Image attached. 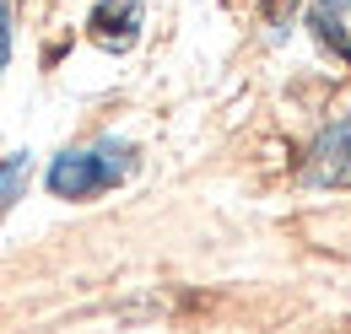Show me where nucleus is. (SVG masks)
Returning a JSON list of instances; mask_svg holds the SVG:
<instances>
[{
  "label": "nucleus",
  "mask_w": 351,
  "mask_h": 334,
  "mask_svg": "<svg viewBox=\"0 0 351 334\" xmlns=\"http://www.w3.org/2000/svg\"><path fill=\"white\" fill-rule=\"evenodd\" d=\"M130 167H135L130 146L103 140V146H92V151H65V157H54V167H49V189H54L60 200H92V194L114 189Z\"/></svg>",
  "instance_id": "obj_1"
},
{
  "label": "nucleus",
  "mask_w": 351,
  "mask_h": 334,
  "mask_svg": "<svg viewBox=\"0 0 351 334\" xmlns=\"http://www.w3.org/2000/svg\"><path fill=\"white\" fill-rule=\"evenodd\" d=\"M303 178L319 189H351V119L330 125L313 146H308Z\"/></svg>",
  "instance_id": "obj_2"
},
{
  "label": "nucleus",
  "mask_w": 351,
  "mask_h": 334,
  "mask_svg": "<svg viewBox=\"0 0 351 334\" xmlns=\"http://www.w3.org/2000/svg\"><path fill=\"white\" fill-rule=\"evenodd\" d=\"M92 43H103V49H114V54H125L141 33V0H97V11H92Z\"/></svg>",
  "instance_id": "obj_3"
},
{
  "label": "nucleus",
  "mask_w": 351,
  "mask_h": 334,
  "mask_svg": "<svg viewBox=\"0 0 351 334\" xmlns=\"http://www.w3.org/2000/svg\"><path fill=\"white\" fill-rule=\"evenodd\" d=\"M308 27L335 60H351V0H313Z\"/></svg>",
  "instance_id": "obj_4"
},
{
  "label": "nucleus",
  "mask_w": 351,
  "mask_h": 334,
  "mask_svg": "<svg viewBox=\"0 0 351 334\" xmlns=\"http://www.w3.org/2000/svg\"><path fill=\"white\" fill-rule=\"evenodd\" d=\"M22 189H27V151H16V157L0 162V216L22 200Z\"/></svg>",
  "instance_id": "obj_5"
},
{
  "label": "nucleus",
  "mask_w": 351,
  "mask_h": 334,
  "mask_svg": "<svg viewBox=\"0 0 351 334\" xmlns=\"http://www.w3.org/2000/svg\"><path fill=\"white\" fill-rule=\"evenodd\" d=\"M5 60H11V11L0 5V70H5Z\"/></svg>",
  "instance_id": "obj_6"
}]
</instances>
